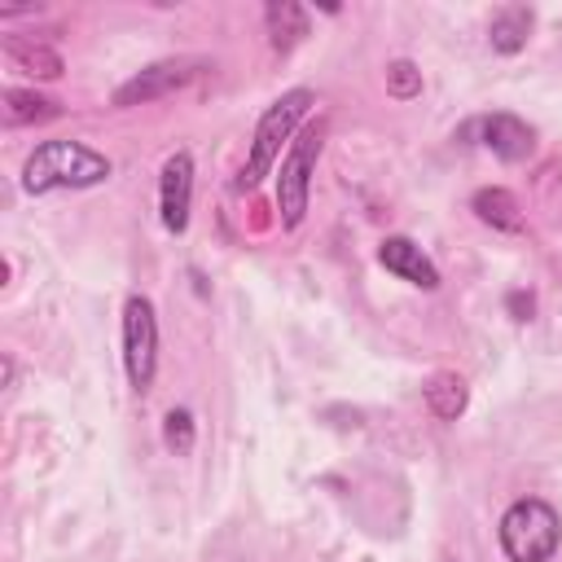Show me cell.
<instances>
[{"label": "cell", "instance_id": "obj_14", "mask_svg": "<svg viewBox=\"0 0 562 562\" xmlns=\"http://www.w3.org/2000/svg\"><path fill=\"white\" fill-rule=\"evenodd\" d=\"M57 114H61V105H57L53 97L35 92V88H4V97H0V119H4V127L48 123V119H57Z\"/></svg>", "mask_w": 562, "mask_h": 562}, {"label": "cell", "instance_id": "obj_10", "mask_svg": "<svg viewBox=\"0 0 562 562\" xmlns=\"http://www.w3.org/2000/svg\"><path fill=\"white\" fill-rule=\"evenodd\" d=\"M470 211H474V220L487 224L492 233H522V224H527L518 198H514L505 184H483V189H474Z\"/></svg>", "mask_w": 562, "mask_h": 562}, {"label": "cell", "instance_id": "obj_3", "mask_svg": "<svg viewBox=\"0 0 562 562\" xmlns=\"http://www.w3.org/2000/svg\"><path fill=\"white\" fill-rule=\"evenodd\" d=\"M496 544L509 562H549L562 544V514L544 496H518L496 522Z\"/></svg>", "mask_w": 562, "mask_h": 562}, {"label": "cell", "instance_id": "obj_11", "mask_svg": "<svg viewBox=\"0 0 562 562\" xmlns=\"http://www.w3.org/2000/svg\"><path fill=\"white\" fill-rule=\"evenodd\" d=\"M531 26H536V13H531L527 4H501V9L492 13V22H487V44H492V53H501V57L522 53L527 40H531Z\"/></svg>", "mask_w": 562, "mask_h": 562}, {"label": "cell", "instance_id": "obj_16", "mask_svg": "<svg viewBox=\"0 0 562 562\" xmlns=\"http://www.w3.org/2000/svg\"><path fill=\"white\" fill-rule=\"evenodd\" d=\"M162 443H167V452H176V457H189V452H193V443H198V422H193L189 408H171V413L162 417Z\"/></svg>", "mask_w": 562, "mask_h": 562}, {"label": "cell", "instance_id": "obj_17", "mask_svg": "<svg viewBox=\"0 0 562 562\" xmlns=\"http://www.w3.org/2000/svg\"><path fill=\"white\" fill-rule=\"evenodd\" d=\"M386 92H391L395 101H413V97H422V70H417L408 57L386 61Z\"/></svg>", "mask_w": 562, "mask_h": 562}, {"label": "cell", "instance_id": "obj_4", "mask_svg": "<svg viewBox=\"0 0 562 562\" xmlns=\"http://www.w3.org/2000/svg\"><path fill=\"white\" fill-rule=\"evenodd\" d=\"M321 145H325V123H307L281 167H277V211H281V228H299L303 215H307V202H312V171H316V158H321Z\"/></svg>", "mask_w": 562, "mask_h": 562}, {"label": "cell", "instance_id": "obj_1", "mask_svg": "<svg viewBox=\"0 0 562 562\" xmlns=\"http://www.w3.org/2000/svg\"><path fill=\"white\" fill-rule=\"evenodd\" d=\"M114 176V162L83 145V140H40L26 162H22V189L31 198H44V193H57V189H97Z\"/></svg>", "mask_w": 562, "mask_h": 562}, {"label": "cell", "instance_id": "obj_7", "mask_svg": "<svg viewBox=\"0 0 562 562\" xmlns=\"http://www.w3.org/2000/svg\"><path fill=\"white\" fill-rule=\"evenodd\" d=\"M461 136H474V145H483V149L496 154L501 162H522V158H531V149H536L531 123H522V119L509 114V110L470 119V123L461 127Z\"/></svg>", "mask_w": 562, "mask_h": 562}, {"label": "cell", "instance_id": "obj_6", "mask_svg": "<svg viewBox=\"0 0 562 562\" xmlns=\"http://www.w3.org/2000/svg\"><path fill=\"white\" fill-rule=\"evenodd\" d=\"M211 61L206 57H167V61H154L145 70H136L127 83L114 88V105L127 110V105H149V101H162L180 88H189L198 75H206Z\"/></svg>", "mask_w": 562, "mask_h": 562}, {"label": "cell", "instance_id": "obj_18", "mask_svg": "<svg viewBox=\"0 0 562 562\" xmlns=\"http://www.w3.org/2000/svg\"><path fill=\"white\" fill-rule=\"evenodd\" d=\"M531 307H536V299H531V294H522V290H514V294H509V312H514V321H531Z\"/></svg>", "mask_w": 562, "mask_h": 562}, {"label": "cell", "instance_id": "obj_8", "mask_svg": "<svg viewBox=\"0 0 562 562\" xmlns=\"http://www.w3.org/2000/svg\"><path fill=\"white\" fill-rule=\"evenodd\" d=\"M189 211H193V154L176 149L162 158L158 171V220L167 233H184L189 228Z\"/></svg>", "mask_w": 562, "mask_h": 562}, {"label": "cell", "instance_id": "obj_12", "mask_svg": "<svg viewBox=\"0 0 562 562\" xmlns=\"http://www.w3.org/2000/svg\"><path fill=\"white\" fill-rule=\"evenodd\" d=\"M422 400H426V408H430V417H435V422H457V417L470 408V386H465V378H461V373L439 369V373H430V378H426Z\"/></svg>", "mask_w": 562, "mask_h": 562}, {"label": "cell", "instance_id": "obj_9", "mask_svg": "<svg viewBox=\"0 0 562 562\" xmlns=\"http://www.w3.org/2000/svg\"><path fill=\"white\" fill-rule=\"evenodd\" d=\"M378 263H382L391 277H400L404 285H413V290H426V294H430V290L443 285L435 259H430L413 237H404V233L382 237V246H378Z\"/></svg>", "mask_w": 562, "mask_h": 562}, {"label": "cell", "instance_id": "obj_13", "mask_svg": "<svg viewBox=\"0 0 562 562\" xmlns=\"http://www.w3.org/2000/svg\"><path fill=\"white\" fill-rule=\"evenodd\" d=\"M4 57H9L13 70L35 75V79H61V70H66V61H61L57 48H48L40 40H22V35H9L4 40Z\"/></svg>", "mask_w": 562, "mask_h": 562}, {"label": "cell", "instance_id": "obj_2", "mask_svg": "<svg viewBox=\"0 0 562 562\" xmlns=\"http://www.w3.org/2000/svg\"><path fill=\"white\" fill-rule=\"evenodd\" d=\"M312 105H316V92H312V88H290V92H281V97L259 114V123H255V132H250L246 162H241V171H237V180H233L237 193L259 189L263 176H272V167H281V158H285L281 149H290V140L299 136V123L307 119Z\"/></svg>", "mask_w": 562, "mask_h": 562}, {"label": "cell", "instance_id": "obj_15", "mask_svg": "<svg viewBox=\"0 0 562 562\" xmlns=\"http://www.w3.org/2000/svg\"><path fill=\"white\" fill-rule=\"evenodd\" d=\"M263 26H268V44H272L277 53H290V48L307 35L312 18H307V9L294 4V0H272V4L263 9Z\"/></svg>", "mask_w": 562, "mask_h": 562}, {"label": "cell", "instance_id": "obj_5", "mask_svg": "<svg viewBox=\"0 0 562 562\" xmlns=\"http://www.w3.org/2000/svg\"><path fill=\"white\" fill-rule=\"evenodd\" d=\"M123 373H127V386L136 395H145L154 386V373H158V312L145 294H127L123 299Z\"/></svg>", "mask_w": 562, "mask_h": 562}]
</instances>
